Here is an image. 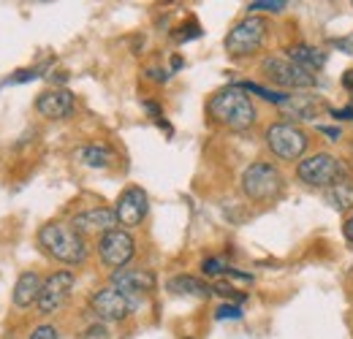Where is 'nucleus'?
<instances>
[{
	"label": "nucleus",
	"mask_w": 353,
	"mask_h": 339,
	"mask_svg": "<svg viewBox=\"0 0 353 339\" xmlns=\"http://www.w3.org/2000/svg\"><path fill=\"white\" fill-rule=\"evenodd\" d=\"M207 112L212 114L215 123L231 127V130H248L256 123V106H253V101L248 98V92L242 87L218 90L210 98Z\"/></svg>",
	"instance_id": "f257e3e1"
},
{
	"label": "nucleus",
	"mask_w": 353,
	"mask_h": 339,
	"mask_svg": "<svg viewBox=\"0 0 353 339\" xmlns=\"http://www.w3.org/2000/svg\"><path fill=\"white\" fill-rule=\"evenodd\" d=\"M39 245L44 247L46 255H52L60 263H82L88 258V247L79 231H74L65 223H46L44 228L39 231Z\"/></svg>",
	"instance_id": "f03ea898"
},
{
	"label": "nucleus",
	"mask_w": 353,
	"mask_h": 339,
	"mask_svg": "<svg viewBox=\"0 0 353 339\" xmlns=\"http://www.w3.org/2000/svg\"><path fill=\"white\" fill-rule=\"evenodd\" d=\"M296 176L310 187H326L329 190L334 185H345L351 179V169L340 158H334L329 152H318V155H310L305 161H299Z\"/></svg>",
	"instance_id": "7ed1b4c3"
},
{
	"label": "nucleus",
	"mask_w": 353,
	"mask_h": 339,
	"mask_svg": "<svg viewBox=\"0 0 353 339\" xmlns=\"http://www.w3.org/2000/svg\"><path fill=\"white\" fill-rule=\"evenodd\" d=\"M283 190V174L274 169L272 163H250L242 171V193L250 201H272Z\"/></svg>",
	"instance_id": "20e7f679"
},
{
	"label": "nucleus",
	"mask_w": 353,
	"mask_h": 339,
	"mask_svg": "<svg viewBox=\"0 0 353 339\" xmlns=\"http://www.w3.org/2000/svg\"><path fill=\"white\" fill-rule=\"evenodd\" d=\"M266 147L280 161H296L307 150V136L302 127L291 125V123H274L266 127Z\"/></svg>",
	"instance_id": "39448f33"
},
{
	"label": "nucleus",
	"mask_w": 353,
	"mask_h": 339,
	"mask_svg": "<svg viewBox=\"0 0 353 339\" xmlns=\"http://www.w3.org/2000/svg\"><path fill=\"white\" fill-rule=\"evenodd\" d=\"M264 39H266V22L261 17H248V19L236 22L231 28V33L225 36V52L231 57L253 54L256 49H261Z\"/></svg>",
	"instance_id": "423d86ee"
},
{
	"label": "nucleus",
	"mask_w": 353,
	"mask_h": 339,
	"mask_svg": "<svg viewBox=\"0 0 353 339\" xmlns=\"http://www.w3.org/2000/svg\"><path fill=\"white\" fill-rule=\"evenodd\" d=\"M264 74L269 82L285 87V90H310L315 87V76L307 68L291 63L288 57H266L264 60Z\"/></svg>",
	"instance_id": "0eeeda50"
},
{
	"label": "nucleus",
	"mask_w": 353,
	"mask_h": 339,
	"mask_svg": "<svg viewBox=\"0 0 353 339\" xmlns=\"http://www.w3.org/2000/svg\"><path fill=\"white\" fill-rule=\"evenodd\" d=\"M136 247H133V236L125 231V228H114L109 234H103L98 239V255L101 260L109 266V269H125L128 260L133 258Z\"/></svg>",
	"instance_id": "6e6552de"
},
{
	"label": "nucleus",
	"mask_w": 353,
	"mask_h": 339,
	"mask_svg": "<svg viewBox=\"0 0 353 339\" xmlns=\"http://www.w3.org/2000/svg\"><path fill=\"white\" fill-rule=\"evenodd\" d=\"M133 304H136V301H131L125 294H120V291L112 288V285L95 291L92 298H90V309H92V315L101 318V320H106V323L125 320V318L133 312Z\"/></svg>",
	"instance_id": "1a4fd4ad"
},
{
	"label": "nucleus",
	"mask_w": 353,
	"mask_h": 339,
	"mask_svg": "<svg viewBox=\"0 0 353 339\" xmlns=\"http://www.w3.org/2000/svg\"><path fill=\"white\" fill-rule=\"evenodd\" d=\"M74 274L71 271H54V274H49L44 280V285H41V296H39V312L41 315H52V312H57L68 296H71V291H74Z\"/></svg>",
	"instance_id": "9d476101"
},
{
	"label": "nucleus",
	"mask_w": 353,
	"mask_h": 339,
	"mask_svg": "<svg viewBox=\"0 0 353 339\" xmlns=\"http://www.w3.org/2000/svg\"><path fill=\"white\" fill-rule=\"evenodd\" d=\"M147 209H150V201H147V193L141 187H125L117 198V207H114V214H117V223L123 228H136L141 225V220L147 217Z\"/></svg>",
	"instance_id": "9b49d317"
},
{
	"label": "nucleus",
	"mask_w": 353,
	"mask_h": 339,
	"mask_svg": "<svg viewBox=\"0 0 353 339\" xmlns=\"http://www.w3.org/2000/svg\"><path fill=\"white\" fill-rule=\"evenodd\" d=\"M74 92H68L65 87H52L44 90L39 98H36V112L46 117V120H65L68 114H74Z\"/></svg>",
	"instance_id": "f8f14e48"
},
{
	"label": "nucleus",
	"mask_w": 353,
	"mask_h": 339,
	"mask_svg": "<svg viewBox=\"0 0 353 339\" xmlns=\"http://www.w3.org/2000/svg\"><path fill=\"white\" fill-rule=\"evenodd\" d=\"M112 288H117L120 294H125L131 301H136L139 296H144L155 288V277L144 269H117L112 274Z\"/></svg>",
	"instance_id": "ddd939ff"
},
{
	"label": "nucleus",
	"mask_w": 353,
	"mask_h": 339,
	"mask_svg": "<svg viewBox=\"0 0 353 339\" xmlns=\"http://www.w3.org/2000/svg\"><path fill=\"white\" fill-rule=\"evenodd\" d=\"M117 225H120V223H117L114 209H103V207L79 212L74 217V223H71V228L79 231V234H101V236L109 234V231H114Z\"/></svg>",
	"instance_id": "4468645a"
},
{
	"label": "nucleus",
	"mask_w": 353,
	"mask_h": 339,
	"mask_svg": "<svg viewBox=\"0 0 353 339\" xmlns=\"http://www.w3.org/2000/svg\"><path fill=\"white\" fill-rule=\"evenodd\" d=\"M41 277L36 271H25L19 274L17 285H14V304L17 307H30V304H39V296H41Z\"/></svg>",
	"instance_id": "2eb2a0df"
},
{
	"label": "nucleus",
	"mask_w": 353,
	"mask_h": 339,
	"mask_svg": "<svg viewBox=\"0 0 353 339\" xmlns=\"http://www.w3.org/2000/svg\"><path fill=\"white\" fill-rule=\"evenodd\" d=\"M169 291L176 294V296H193V298H207L212 296V288L190 274H179V277H172L169 280Z\"/></svg>",
	"instance_id": "dca6fc26"
},
{
	"label": "nucleus",
	"mask_w": 353,
	"mask_h": 339,
	"mask_svg": "<svg viewBox=\"0 0 353 339\" xmlns=\"http://www.w3.org/2000/svg\"><path fill=\"white\" fill-rule=\"evenodd\" d=\"M288 60L296 63V65H302V68H307L310 74H312V71H318L326 63V54L321 49L310 46V43H296V46L288 49Z\"/></svg>",
	"instance_id": "f3484780"
},
{
	"label": "nucleus",
	"mask_w": 353,
	"mask_h": 339,
	"mask_svg": "<svg viewBox=\"0 0 353 339\" xmlns=\"http://www.w3.org/2000/svg\"><path fill=\"white\" fill-rule=\"evenodd\" d=\"M79 161L90 169H106V166H112L114 152L106 144H88L79 150Z\"/></svg>",
	"instance_id": "a211bd4d"
},
{
	"label": "nucleus",
	"mask_w": 353,
	"mask_h": 339,
	"mask_svg": "<svg viewBox=\"0 0 353 339\" xmlns=\"http://www.w3.org/2000/svg\"><path fill=\"white\" fill-rule=\"evenodd\" d=\"M326 201L334 207V209H340V212H345V209H351L353 207V185H334V187H329L326 190Z\"/></svg>",
	"instance_id": "6ab92c4d"
},
{
	"label": "nucleus",
	"mask_w": 353,
	"mask_h": 339,
	"mask_svg": "<svg viewBox=\"0 0 353 339\" xmlns=\"http://www.w3.org/2000/svg\"><path fill=\"white\" fill-rule=\"evenodd\" d=\"M283 106H291V114L288 117H296V120H312L315 117V101H310V98H302V95H288V101L283 103Z\"/></svg>",
	"instance_id": "aec40b11"
},
{
	"label": "nucleus",
	"mask_w": 353,
	"mask_h": 339,
	"mask_svg": "<svg viewBox=\"0 0 353 339\" xmlns=\"http://www.w3.org/2000/svg\"><path fill=\"white\" fill-rule=\"evenodd\" d=\"M288 3L285 0H253V3H248V11L250 14H256V11H283Z\"/></svg>",
	"instance_id": "412c9836"
},
{
	"label": "nucleus",
	"mask_w": 353,
	"mask_h": 339,
	"mask_svg": "<svg viewBox=\"0 0 353 339\" xmlns=\"http://www.w3.org/2000/svg\"><path fill=\"white\" fill-rule=\"evenodd\" d=\"M41 76V68H25L22 74H17V76H11V79H6L8 85H19V82H30V79H39Z\"/></svg>",
	"instance_id": "4be33fe9"
},
{
	"label": "nucleus",
	"mask_w": 353,
	"mask_h": 339,
	"mask_svg": "<svg viewBox=\"0 0 353 339\" xmlns=\"http://www.w3.org/2000/svg\"><path fill=\"white\" fill-rule=\"evenodd\" d=\"M201 271H204V274H225L228 266H223L218 258H207V260L201 263Z\"/></svg>",
	"instance_id": "5701e85b"
},
{
	"label": "nucleus",
	"mask_w": 353,
	"mask_h": 339,
	"mask_svg": "<svg viewBox=\"0 0 353 339\" xmlns=\"http://www.w3.org/2000/svg\"><path fill=\"white\" fill-rule=\"evenodd\" d=\"M30 339H60V334H57V329H54V326H49V323H44V326L33 329V334H30Z\"/></svg>",
	"instance_id": "b1692460"
},
{
	"label": "nucleus",
	"mask_w": 353,
	"mask_h": 339,
	"mask_svg": "<svg viewBox=\"0 0 353 339\" xmlns=\"http://www.w3.org/2000/svg\"><path fill=\"white\" fill-rule=\"evenodd\" d=\"M215 318H218V320H225V318H242V309H239L236 304H223L221 309L215 312Z\"/></svg>",
	"instance_id": "393cba45"
},
{
	"label": "nucleus",
	"mask_w": 353,
	"mask_h": 339,
	"mask_svg": "<svg viewBox=\"0 0 353 339\" xmlns=\"http://www.w3.org/2000/svg\"><path fill=\"white\" fill-rule=\"evenodd\" d=\"M85 339H112V337H109V329L98 323V326H90L88 331H85Z\"/></svg>",
	"instance_id": "a878e982"
},
{
	"label": "nucleus",
	"mask_w": 353,
	"mask_h": 339,
	"mask_svg": "<svg viewBox=\"0 0 353 339\" xmlns=\"http://www.w3.org/2000/svg\"><path fill=\"white\" fill-rule=\"evenodd\" d=\"M318 130H321V133H326V136H329V138H332V141H337V138H340V130H337V127L318 125Z\"/></svg>",
	"instance_id": "bb28decb"
},
{
	"label": "nucleus",
	"mask_w": 353,
	"mask_h": 339,
	"mask_svg": "<svg viewBox=\"0 0 353 339\" xmlns=\"http://www.w3.org/2000/svg\"><path fill=\"white\" fill-rule=\"evenodd\" d=\"M343 231H345V239H348V242H351V245H353V214H351V217H348V220H345V225H343Z\"/></svg>",
	"instance_id": "cd10ccee"
},
{
	"label": "nucleus",
	"mask_w": 353,
	"mask_h": 339,
	"mask_svg": "<svg viewBox=\"0 0 353 339\" xmlns=\"http://www.w3.org/2000/svg\"><path fill=\"white\" fill-rule=\"evenodd\" d=\"M332 117H337V120H353V109H343V112H332Z\"/></svg>",
	"instance_id": "c85d7f7f"
},
{
	"label": "nucleus",
	"mask_w": 353,
	"mask_h": 339,
	"mask_svg": "<svg viewBox=\"0 0 353 339\" xmlns=\"http://www.w3.org/2000/svg\"><path fill=\"white\" fill-rule=\"evenodd\" d=\"M343 85H345V90H351V92H353V68H351V71H345V76H343Z\"/></svg>",
	"instance_id": "c756f323"
}]
</instances>
